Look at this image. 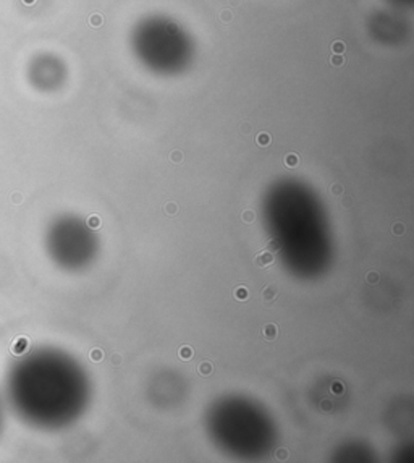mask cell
<instances>
[{
  "label": "cell",
  "instance_id": "cell-18",
  "mask_svg": "<svg viewBox=\"0 0 414 463\" xmlns=\"http://www.w3.org/2000/svg\"><path fill=\"white\" fill-rule=\"evenodd\" d=\"M391 232H393V235H401V233H405V225L399 222V224L393 225Z\"/></svg>",
  "mask_w": 414,
  "mask_h": 463
},
{
  "label": "cell",
  "instance_id": "cell-7",
  "mask_svg": "<svg viewBox=\"0 0 414 463\" xmlns=\"http://www.w3.org/2000/svg\"><path fill=\"white\" fill-rule=\"evenodd\" d=\"M178 356H180L182 360H192L193 348L188 347V345H184V347H182L180 350H178Z\"/></svg>",
  "mask_w": 414,
  "mask_h": 463
},
{
  "label": "cell",
  "instance_id": "cell-20",
  "mask_svg": "<svg viewBox=\"0 0 414 463\" xmlns=\"http://www.w3.org/2000/svg\"><path fill=\"white\" fill-rule=\"evenodd\" d=\"M258 143H259V145H262V146H266V145H268V135H259V137H258Z\"/></svg>",
  "mask_w": 414,
  "mask_h": 463
},
{
  "label": "cell",
  "instance_id": "cell-3",
  "mask_svg": "<svg viewBox=\"0 0 414 463\" xmlns=\"http://www.w3.org/2000/svg\"><path fill=\"white\" fill-rule=\"evenodd\" d=\"M254 263H256L258 268H268V266H272V264L276 263V258H274V253L264 251V253H259V255L254 258Z\"/></svg>",
  "mask_w": 414,
  "mask_h": 463
},
{
  "label": "cell",
  "instance_id": "cell-21",
  "mask_svg": "<svg viewBox=\"0 0 414 463\" xmlns=\"http://www.w3.org/2000/svg\"><path fill=\"white\" fill-rule=\"evenodd\" d=\"M321 409H323L324 411H330V410H332V402L325 399V401H323V403H321Z\"/></svg>",
  "mask_w": 414,
  "mask_h": 463
},
{
  "label": "cell",
  "instance_id": "cell-2",
  "mask_svg": "<svg viewBox=\"0 0 414 463\" xmlns=\"http://www.w3.org/2000/svg\"><path fill=\"white\" fill-rule=\"evenodd\" d=\"M131 46L141 63L154 71L174 73L192 63V39L169 18L151 16L139 22L133 30Z\"/></svg>",
  "mask_w": 414,
  "mask_h": 463
},
{
  "label": "cell",
  "instance_id": "cell-1",
  "mask_svg": "<svg viewBox=\"0 0 414 463\" xmlns=\"http://www.w3.org/2000/svg\"><path fill=\"white\" fill-rule=\"evenodd\" d=\"M61 371L47 354L24 352L12 362L5 378V397L12 411L31 425H47L61 415Z\"/></svg>",
  "mask_w": 414,
  "mask_h": 463
},
{
  "label": "cell",
  "instance_id": "cell-23",
  "mask_svg": "<svg viewBox=\"0 0 414 463\" xmlns=\"http://www.w3.org/2000/svg\"><path fill=\"white\" fill-rule=\"evenodd\" d=\"M332 194H342V186H332Z\"/></svg>",
  "mask_w": 414,
  "mask_h": 463
},
{
  "label": "cell",
  "instance_id": "cell-13",
  "mask_svg": "<svg viewBox=\"0 0 414 463\" xmlns=\"http://www.w3.org/2000/svg\"><path fill=\"white\" fill-rule=\"evenodd\" d=\"M99 217L92 216L89 217V219H88V227H89V229H98V227H99Z\"/></svg>",
  "mask_w": 414,
  "mask_h": 463
},
{
  "label": "cell",
  "instance_id": "cell-15",
  "mask_svg": "<svg viewBox=\"0 0 414 463\" xmlns=\"http://www.w3.org/2000/svg\"><path fill=\"white\" fill-rule=\"evenodd\" d=\"M285 163H287V165H290V167H295L296 164H298V157L296 156H287V159H285Z\"/></svg>",
  "mask_w": 414,
  "mask_h": 463
},
{
  "label": "cell",
  "instance_id": "cell-6",
  "mask_svg": "<svg viewBox=\"0 0 414 463\" xmlns=\"http://www.w3.org/2000/svg\"><path fill=\"white\" fill-rule=\"evenodd\" d=\"M233 297H235V300L243 301L249 297V292H248L246 287H237L235 292H233Z\"/></svg>",
  "mask_w": 414,
  "mask_h": 463
},
{
  "label": "cell",
  "instance_id": "cell-8",
  "mask_svg": "<svg viewBox=\"0 0 414 463\" xmlns=\"http://www.w3.org/2000/svg\"><path fill=\"white\" fill-rule=\"evenodd\" d=\"M212 364H209V362H202V364L198 366V371H200L201 376H209L211 373H212Z\"/></svg>",
  "mask_w": 414,
  "mask_h": 463
},
{
  "label": "cell",
  "instance_id": "cell-19",
  "mask_svg": "<svg viewBox=\"0 0 414 463\" xmlns=\"http://www.w3.org/2000/svg\"><path fill=\"white\" fill-rule=\"evenodd\" d=\"M276 456L278 457L280 460H284V458L288 457V450H285V449H278V450H277Z\"/></svg>",
  "mask_w": 414,
  "mask_h": 463
},
{
  "label": "cell",
  "instance_id": "cell-4",
  "mask_svg": "<svg viewBox=\"0 0 414 463\" xmlns=\"http://www.w3.org/2000/svg\"><path fill=\"white\" fill-rule=\"evenodd\" d=\"M277 295H278V290H277L276 286H268L262 290V300L266 305H272L274 301H276Z\"/></svg>",
  "mask_w": 414,
  "mask_h": 463
},
{
  "label": "cell",
  "instance_id": "cell-10",
  "mask_svg": "<svg viewBox=\"0 0 414 463\" xmlns=\"http://www.w3.org/2000/svg\"><path fill=\"white\" fill-rule=\"evenodd\" d=\"M266 250L270 251V253H277V251L280 250V243H278L277 240H268V247H266Z\"/></svg>",
  "mask_w": 414,
  "mask_h": 463
},
{
  "label": "cell",
  "instance_id": "cell-16",
  "mask_svg": "<svg viewBox=\"0 0 414 463\" xmlns=\"http://www.w3.org/2000/svg\"><path fill=\"white\" fill-rule=\"evenodd\" d=\"M379 274L377 272H369L368 276H366V280H368L369 284H377L379 282Z\"/></svg>",
  "mask_w": 414,
  "mask_h": 463
},
{
  "label": "cell",
  "instance_id": "cell-9",
  "mask_svg": "<svg viewBox=\"0 0 414 463\" xmlns=\"http://www.w3.org/2000/svg\"><path fill=\"white\" fill-rule=\"evenodd\" d=\"M89 358H91L92 362H100L104 358V352L100 348H94V350H91V354H89Z\"/></svg>",
  "mask_w": 414,
  "mask_h": 463
},
{
  "label": "cell",
  "instance_id": "cell-22",
  "mask_svg": "<svg viewBox=\"0 0 414 463\" xmlns=\"http://www.w3.org/2000/svg\"><path fill=\"white\" fill-rule=\"evenodd\" d=\"M393 2H397L400 5H411L413 0H393Z\"/></svg>",
  "mask_w": 414,
  "mask_h": 463
},
{
  "label": "cell",
  "instance_id": "cell-17",
  "mask_svg": "<svg viewBox=\"0 0 414 463\" xmlns=\"http://www.w3.org/2000/svg\"><path fill=\"white\" fill-rule=\"evenodd\" d=\"M177 204H175V203H169V204L165 206V213H167V214H170V216H174V214L177 213Z\"/></svg>",
  "mask_w": 414,
  "mask_h": 463
},
{
  "label": "cell",
  "instance_id": "cell-5",
  "mask_svg": "<svg viewBox=\"0 0 414 463\" xmlns=\"http://www.w3.org/2000/svg\"><path fill=\"white\" fill-rule=\"evenodd\" d=\"M277 335H278V329H277L276 325H268L264 326V329H262V337L268 340V342H274L277 339Z\"/></svg>",
  "mask_w": 414,
  "mask_h": 463
},
{
  "label": "cell",
  "instance_id": "cell-12",
  "mask_svg": "<svg viewBox=\"0 0 414 463\" xmlns=\"http://www.w3.org/2000/svg\"><path fill=\"white\" fill-rule=\"evenodd\" d=\"M110 364H112V366H122L123 364V356L120 355V354H114V355L110 356Z\"/></svg>",
  "mask_w": 414,
  "mask_h": 463
},
{
  "label": "cell",
  "instance_id": "cell-25",
  "mask_svg": "<svg viewBox=\"0 0 414 463\" xmlns=\"http://www.w3.org/2000/svg\"><path fill=\"white\" fill-rule=\"evenodd\" d=\"M0 423H2V413H0Z\"/></svg>",
  "mask_w": 414,
  "mask_h": 463
},
{
  "label": "cell",
  "instance_id": "cell-24",
  "mask_svg": "<svg viewBox=\"0 0 414 463\" xmlns=\"http://www.w3.org/2000/svg\"><path fill=\"white\" fill-rule=\"evenodd\" d=\"M172 157H174V161H180V157H182V156H180V153H174Z\"/></svg>",
  "mask_w": 414,
  "mask_h": 463
},
{
  "label": "cell",
  "instance_id": "cell-14",
  "mask_svg": "<svg viewBox=\"0 0 414 463\" xmlns=\"http://www.w3.org/2000/svg\"><path fill=\"white\" fill-rule=\"evenodd\" d=\"M332 392L335 395L343 394V384H342V383H334V384H332Z\"/></svg>",
  "mask_w": 414,
  "mask_h": 463
},
{
  "label": "cell",
  "instance_id": "cell-11",
  "mask_svg": "<svg viewBox=\"0 0 414 463\" xmlns=\"http://www.w3.org/2000/svg\"><path fill=\"white\" fill-rule=\"evenodd\" d=\"M241 217H243V221H245L246 224H253L256 214H254L253 211H245V213L241 214Z\"/></svg>",
  "mask_w": 414,
  "mask_h": 463
}]
</instances>
